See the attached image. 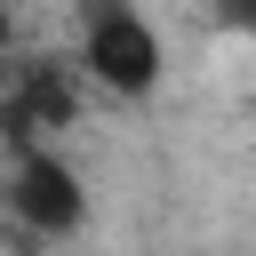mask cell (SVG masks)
Returning a JSON list of instances; mask_svg holds the SVG:
<instances>
[{
  "mask_svg": "<svg viewBox=\"0 0 256 256\" xmlns=\"http://www.w3.org/2000/svg\"><path fill=\"white\" fill-rule=\"evenodd\" d=\"M72 24H80L72 64H80V80L96 96H112V104H152L160 96L168 40H160V24L136 0H72Z\"/></svg>",
  "mask_w": 256,
  "mask_h": 256,
  "instance_id": "1",
  "label": "cell"
},
{
  "mask_svg": "<svg viewBox=\"0 0 256 256\" xmlns=\"http://www.w3.org/2000/svg\"><path fill=\"white\" fill-rule=\"evenodd\" d=\"M0 208L32 240H80L96 200H88V176L64 160V144H16L8 176H0Z\"/></svg>",
  "mask_w": 256,
  "mask_h": 256,
  "instance_id": "2",
  "label": "cell"
},
{
  "mask_svg": "<svg viewBox=\"0 0 256 256\" xmlns=\"http://www.w3.org/2000/svg\"><path fill=\"white\" fill-rule=\"evenodd\" d=\"M72 120H80V64H64V56H24V64H8V88H0L8 152H16V144H56Z\"/></svg>",
  "mask_w": 256,
  "mask_h": 256,
  "instance_id": "3",
  "label": "cell"
},
{
  "mask_svg": "<svg viewBox=\"0 0 256 256\" xmlns=\"http://www.w3.org/2000/svg\"><path fill=\"white\" fill-rule=\"evenodd\" d=\"M208 24H216V32H240V40H256V0H208Z\"/></svg>",
  "mask_w": 256,
  "mask_h": 256,
  "instance_id": "4",
  "label": "cell"
},
{
  "mask_svg": "<svg viewBox=\"0 0 256 256\" xmlns=\"http://www.w3.org/2000/svg\"><path fill=\"white\" fill-rule=\"evenodd\" d=\"M8 56H16V8L0 0V64H8Z\"/></svg>",
  "mask_w": 256,
  "mask_h": 256,
  "instance_id": "5",
  "label": "cell"
}]
</instances>
